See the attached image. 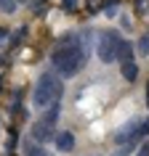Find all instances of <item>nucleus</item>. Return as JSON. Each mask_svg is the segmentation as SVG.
I'll list each match as a JSON object with an SVG mask.
<instances>
[{
    "label": "nucleus",
    "instance_id": "6e6552de",
    "mask_svg": "<svg viewBox=\"0 0 149 156\" xmlns=\"http://www.w3.org/2000/svg\"><path fill=\"white\" fill-rule=\"evenodd\" d=\"M123 77L128 80V82H133V80L139 77V66L133 64V61H128V64H123Z\"/></svg>",
    "mask_w": 149,
    "mask_h": 156
},
{
    "label": "nucleus",
    "instance_id": "ddd939ff",
    "mask_svg": "<svg viewBox=\"0 0 149 156\" xmlns=\"http://www.w3.org/2000/svg\"><path fill=\"white\" fill-rule=\"evenodd\" d=\"M61 5H64L67 11H74V5H77V0H61Z\"/></svg>",
    "mask_w": 149,
    "mask_h": 156
},
{
    "label": "nucleus",
    "instance_id": "7ed1b4c3",
    "mask_svg": "<svg viewBox=\"0 0 149 156\" xmlns=\"http://www.w3.org/2000/svg\"><path fill=\"white\" fill-rule=\"evenodd\" d=\"M120 42H123V37H120V32H115V29H109V32H104L99 37V58L104 64L117 61V48H120Z\"/></svg>",
    "mask_w": 149,
    "mask_h": 156
},
{
    "label": "nucleus",
    "instance_id": "f03ea898",
    "mask_svg": "<svg viewBox=\"0 0 149 156\" xmlns=\"http://www.w3.org/2000/svg\"><path fill=\"white\" fill-rule=\"evenodd\" d=\"M61 95H64V85H61V80H56L53 74H43L40 80H37V85H35L32 101H35V106H37V108H48V106H53V103H59Z\"/></svg>",
    "mask_w": 149,
    "mask_h": 156
},
{
    "label": "nucleus",
    "instance_id": "9b49d317",
    "mask_svg": "<svg viewBox=\"0 0 149 156\" xmlns=\"http://www.w3.org/2000/svg\"><path fill=\"white\" fill-rule=\"evenodd\" d=\"M149 135V119H141V124H139V138H147Z\"/></svg>",
    "mask_w": 149,
    "mask_h": 156
},
{
    "label": "nucleus",
    "instance_id": "20e7f679",
    "mask_svg": "<svg viewBox=\"0 0 149 156\" xmlns=\"http://www.w3.org/2000/svg\"><path fill=\"white\" fill-rule=\"evenodd\" d=\"M32 138H35V140H40V143H48V140H51V138H56V135H53V127H51L48 122H43V119H40V122L32 127Z\"/></svg>",
    "mask_w": 149,
    "mask_h": 156
},
{
    "label": "nucleus",
    "instance_id": "0eeeda50",
    "mask_svg": "<svg viewBox=\"0 0 149 156\" xmlns=\"http://www.w3.org/2000/svg\"><path fill=\"white\" fill-rule=\"evenodd\" d=\"M117 61L120 64H128V61H133V48H131V42H120V48H117Z\"/></svg>",
    "mask_w": 149,
    "mask_h": 156
},
{
    "label": "nucleus",
    "instance_id": "1a4fd4ad",
    "mask_svg": "<svg viewBox=\"0 0 149 156\" xmlns=\"http://www.w3.org/2000/svg\"><path fill=\"white\" fill-rule=\"evenodd\" d=\"M133 148H136V143H123V146L117 148L112 156H131V154H133Z\"/></svg>",
    "mask_w": 149,
    "mask_h": 156
},
{
    "label": "nucleus",
    "instance_id": "4468645a",
    "mask_svg": "<svg viewBox=\"0 0 149 156\" xmlns=\"http://www.w3.org/2000/svg\"><path fill=\"white\" fill-rule=\"evenodd\" d=\"M136 156H149V143H144V146L139 148V154H136Z\"/></svg>",
    "mask_w": 149,
    "mask_h": 156
},
{
    "label": "nucleus",
    "instance_id": "f8f14e48",
    "mask_svg": "<svg viewBox=\"0 0 149 156\" xmlns=\"http://www.w3.org/2000/svg\"><path fill=\"white\" fill-rule=\"evenodd\" d=\"M0 8L6 11V13H11V11L16 8V3H13V0H0Z\"/></svg>",
    "mask_w": 149,
    "mask_h": 156
},
{
    "label": "nucleus",
    "instance_id": "9d476101",
    "mask_svg": "<svg viewBox=\"0 0 149 156\" xmlns=\"http://www.w3.org/2000/svg\"><path fill=\"white\" fill-rule=\"evenodd\" d=\"M139 50H141V56H149V34H144V37H141Z\"/></svg>",
    "mask_w": 149,
    "mask_h": 156
},
{
    "label": "nucleus",
    "instance_id": "f257e3e1",
    "mask_svg": "<svg viewBox=\"0 0 149 156\" xmlns=\"http://www.w3.org/2000/svg\"><path fill=\"white\" fill-rule=\"evenodd\" d=\"M85 61H88V50L74 34H67L53 50V66L61 77H74L85 66Z\"/></svg>",
    "mask_w": 149,
    "mask_h": 156
},
{
    "label": "nucleus",
    "instance_id": "39448f33",
    "mask_svg": "<svg viewBox=\"0 0 149 156\" xmlns=\"http://www.w3.org/2000/svg\"><path fill=\"white\" fill-rule=\"evenodd\" d=\"M56 148L59 151H72L74 148V135L72 132H56Z\"/></svg>",
    "mask_w": 149,
    "mask_h": 156
},
{
    "label": "nucleus",
    "instance_id": "423d86ee",
    "mask_svg": "<svg viewBox=\"0 0 149 156\" xmlns=\"http://www.w3.org/2000/svg\"><path fill=\"white\" fill-rule=\"evenodd\" d=\"M21 154L24 156H48L45 148H43V143L37 146V140H24V143H21Z\"/></svg>",
    "mask_w": 149,
    "mask_h": 156
},
{
    "label": "nucleus",
    "instance_id": "2eb2a0df",
    "mask_svg": "<svg viewBox=\"0 0 149 156\" xmlns=\"http://www.w3.org/2000/svg\"><path fill=\"white\" fill-rule=\"evenodd\" d=\"M147 106H149V85H147Z\"/></svg>",
    "mask_w": 149,
    "mask_h": 156
}]
</instances>
